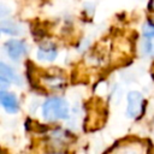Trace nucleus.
Listing matches in <instances>:
<instances>
[{
    "label": "nucleus",
    "mask_w": 154,
    "mask_h": 154,
    "mask_svg": "<svg viewBox=\"0 0 154 154\" xmlns=\"http://www.w3.org/2000/svg\"><path fill=\"white\" fill-rule=\"evenodd\" d=\"M1 31L5 34H10V35H18L20 32L19 26L17 23L8 20V19H2L1 22Z\"/></svg>",
    "instance_id": "7"
},
{
    "label": "nucleus",
    "mask_w": 154,
    "mask_h": 154,
    "mask_svg": "<svg viewBox=\"0 0 154 154\" xmlns=\"http://www.w3.org/2000/svg\"><path fill=\"white\" fill-rule=\"evenodd\" d=\"M0 78H1V83L22 84V78L5 63H0Z\"/></svg>",
    "instance_id": "5"
},
{
    "label": "nucleus",
    "mask_w": 154,
    "mask_h": 154,
    "mask_svg": "<svg viewBox=\"0 0 154 154\" xmlns=\"http://www.w3.org/2000/svg\"><path fill=\"white\" fill-rule=\"evenodd\" d=\"M0 101L2 107L8 112V113H16L18 111V101L14 94L7 93L4 89L0 93Z\"/></svg>",
    "instance_id": "6"
},
{
    "label": "nucleus",
    "mask_w": 154,
    "mask_h": 154,
    "mask_svg": "<svg viewBox=\"0 0 154 154\" xmlns=\"http://www.w3.org/2000/svg\"><path fill=\"white\" fill-rule=\"evenodd\" d=\"M143 112V96L140 91H130L128 94L126 114L130 118H136Z\"/></svg>",
    "instance_id": "2"
},
{
    "label": "nucleus",
    "mask_w": 154,
    "mask_h": 154,
    "mask_svg": "<svg viewBox=\"0 0 154 154\" xmlns=\"http://www.w3.org/2000/svg\"><path fill=\"white\" fill-rule=\"evenodd\" d=\"M5 51L12 60H18L26 53L28 47L22 40H8L5 43Z\"/></svg>",
    "instance_id": "3"
},
{
    "label": "nucleus",
    "mask_w": 154,
    "mask_h": 154,
    "mask_svg": "<svg viewBox=\"0 0 154 154\" xmlns=\"http://www.w3.org/2000/svg\"><path fill=\"white\" fill-rule=\"evenodd\" d=\"M143 35L146 37H154V24L147 23L143 25Z\"/></svg>",
    "instance_id": "9"
},
{
    "label": "nucleus",
    "mask_w": 154,
    "mask_h": 154,
    "mask_svg": "<svg viewBox=\"0 0 154 154\" xmlns=\"http://www.w3.org/2000/svg\"><path fill=\"white\" fill-rule=\"evenodd\" d=\"M57 54H58L57 47L51 42L42 43L37 49V58L42 61H52L55 59Z\"/></svg>",
    "instance_id": "4"
},
{
    "label": "nucleus",
    "mask_w": 154,
    "mask_h": 154,
    "mask_svg": "<svg viewBox=\"0 0 154 154\" xmlns=\"http://www.w3.org/2000/svg\"><path fill=\"white\" fill-rule=\"evenodd\" d=\"M149 10L150 11H154V0H150V2H149Z\"/></svg>",
    "instance_id": "10"
},
{
    "label": "nucleus",
    "mask_w": 154,
    "mask_h": 154,
    "mask_svg": "<svg viewBox=\"0 0 154 154\" xmlns=\"http://www.w3.org/2000/svg\"><path fill=\"white\" fill-rule=\"evenodd\" d=\"M142 52L146 55L154 57V40H150V37H147V40L142 42Z\"/></svg>",
    "instance_id": "8"
},
{
    "label": "nucleus",
    "mask_w": 154,
    "mask_h": 154,
    "mask_svg": "<svg viewBox=\"0 0 154 154\" xmlns=\"http://www.w3.org/2000/svg\"><path fill=\"white\" fill-rule=\"evenodd\" d=\"M42 116L48 122L66 119L69 117V103L59 96L48 97L42 105Z\"/></svg>",
    "instance_id": "1"
}]
</instances>
